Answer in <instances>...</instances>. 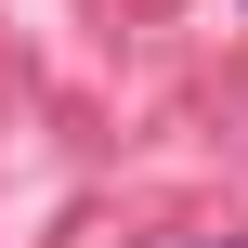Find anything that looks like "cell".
<instances>
[{
    "label": "cell",
    "instance_id": "obj_1",
    "mask_svg": "<svg viewBox=\"0 0 248 248\" xmlns=\"http://www.w3.org/2000/svg\"><path fill=\"white\" fill-rule=\"evenodd\" d=\"M235 13H248V0H235Z\"/></svg>",
    "mask_w": 248,
    "mask_h": 248
},
{
    "label": "cell",
    "instance_id": "obj_2",
    "mask_svg": "<svg viewBox=\"0 0 248 248\" xmlns=\"http://www.w3.org/2000/svg\"><path fill=\"white\" fill-rule=\"evenodd\" d=\"M235 248H248V235H235Z\"/></svg>",
    "mask_w": 248,
    "mask_h": 248
}]
</instances>
